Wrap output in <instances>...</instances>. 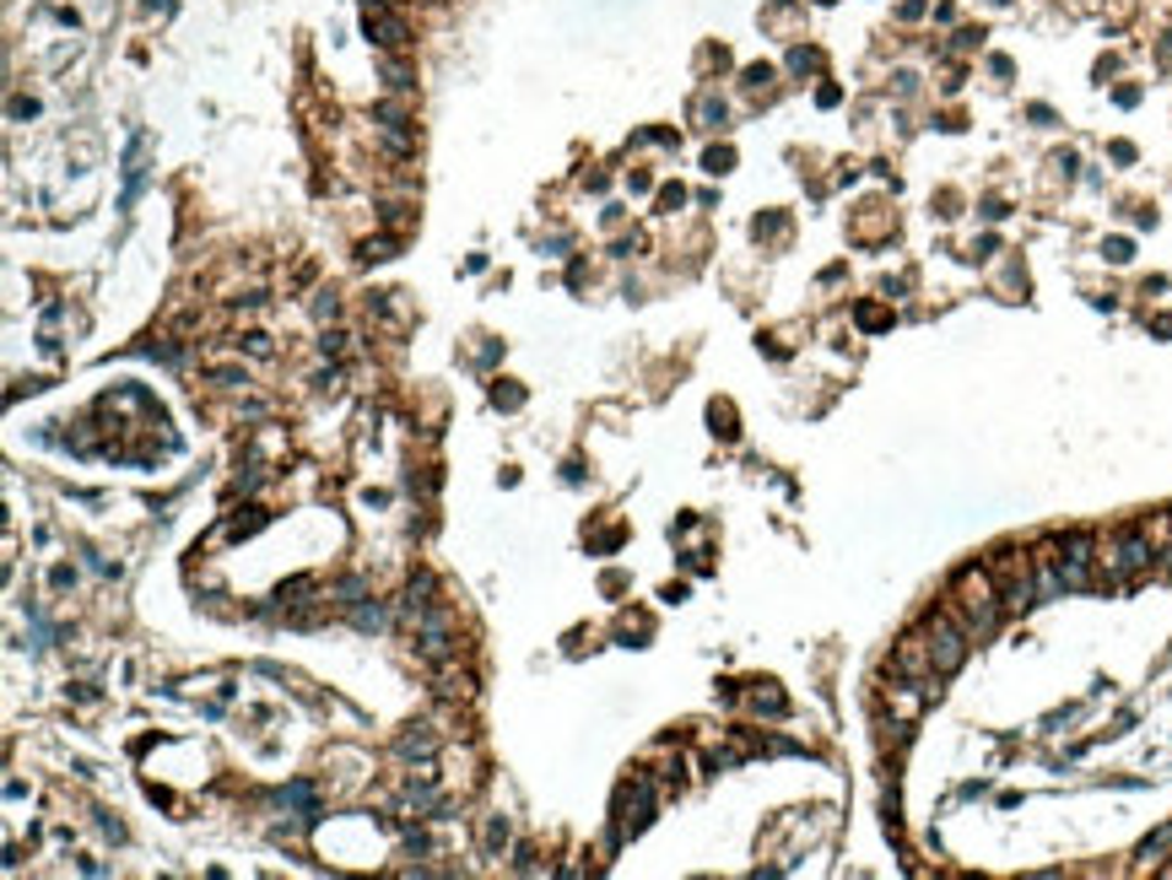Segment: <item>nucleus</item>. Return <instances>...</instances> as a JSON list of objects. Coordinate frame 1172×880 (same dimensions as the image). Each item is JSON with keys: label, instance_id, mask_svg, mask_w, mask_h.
<instances>
[{"label": "nucleus", "instance_id": "f257e3e1", "mask_svg": "<svg viewBox=\"0 0 1172 880\" xmlns=\"http://www.w3.org/2000/svg\"><path fill=\"white\" fill-rule=\"evenodd\" d=\"M1162 546L1151 541L1146 524H1130V530H1113L1108 541H1097V584L1108 588H1130L1135 579H1146L1157 568Z\"/></svg>", "mask_w": 1172, "mask_h": 880}, {"label": "nucleus", "instance_id": "f03ea898", "mask_svg": "<svg viewBox=\"0 0 1172 880\" xmlns=\"http://www.w3.org/2000/svg\"><path fill=\"white\" fill-rule=\"evenodd\" d=\"M946 610L962 621V632L978 643V637H989L995 627H1000V616H1006V599H1000V584H995V573H989V562L984 568H967V573H957V584L946 594Z\"/></svg>", "mask_w": 1172, "mask_h": 880}, {"label": "nucleus", "instance_id": "39448f33", "mask_svg": "<svg viewBox=\"0 0 1172 880\" xmlns=\"http://www.w3.org/2000/svg\"><path fill=\"white\" fill-rule=\"evenodd\" d=\"M1059 546V573H1064V588H1091L1097 584V541L1086 530H1070L1053 541Z\"/></svg>", "mask_w": 1172, "mask_h": 880}, {"label": "nucleus", "instance_id": "1a4fd4ad", "mask_svg": "<svg viewBox=\"0 0 1172 880\" xmlns=\"http://www.w3.org/2000/svg\"><path fill=\"white\" fill-rule=\"evenodd\" d=\"M390 249H395L390 238H379V244L368 238V244H362V260H390Z\"/></svg>", "mask_w": 1172, "mask_h": 880}, {"label": "nucleus", "instance_id": "0eeeda50", "mask_svg": "<svg viewBox=\"0 0 1172 880\" xmlns=\"http://www.w3.org/2000/svg\"><path fill=\"white\" fill-rule=\"evenodd\" d=\"M368 33H373L384 49H406V38H411L400 16H373V11H368Z\"/></svg>", "mask_w": 1172, "mask_h": 880}, {"label": "nucleus", "instance_id": "20e7f679", "mask_svg": "<svg viewBox=\"0 0 1172 880\" xmlns=\"http://www.w3.org/2000/svg\"><path fill=\"white\" fill-rule=\"evenodd\" d=\"M918 632H924V648H929L935 670H940V676H957V670H962V659H967V643H973V637L962 632V621H957V616L940 605V610H935V616H929Z\"/></svg>", "mask_w": 1172, "mask_h": 880}, {"label": "nucleus", "instance_id": "7ed1b4c3", "mask_svg": "<svg viewBox=\"0 0 1172 880\" xmlns=\"http://www.w3.org/2000/svg\"><path fill=\"white\" fill-rule=\"evenodd\" d=\"M989 573H995V584H1000L1006 610H1026V605L1037 599V568H1032V557L1016 551V546H1000V551L989 557Z\"/></svg>", "mask_w": 1172, "mask_h": 880}, {"label": "nucleus", "instance_id": "6e6552de", "mask_svg": "<svg viewBox=\"0 0 1172 880\" xmlns=\"http://www.w3.org/2000/svg\"><path fill=\"white\" fill-rule=\"evenodd\" d=\"M400 751H406V756H428V751H433V734H428V724H417V734H400Z\"/></svg>", "mask_w": 1172, "mask_h": 880}, {"label": "nucleus", "instance_id": "423d86ee", "mask_svg": "<svg viewBox=\"0 0 1172 880\" xmlns=\"http://www.w3.org/2000/svg\"><path fill=\"white\" fill-rule=\"evenodd\" d=\"M649 810H654V783H649V778H638V783L621 794V805H616V838L638 832V827L649 821Z\"/></svg>", "mask_w": 1172, "mask_h": 880}]
</instances>
